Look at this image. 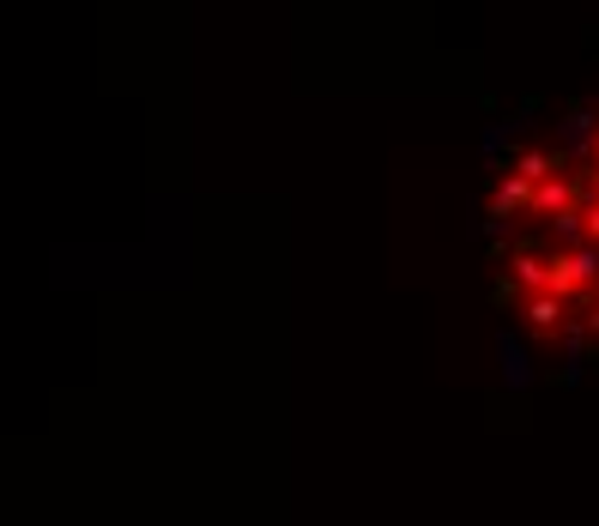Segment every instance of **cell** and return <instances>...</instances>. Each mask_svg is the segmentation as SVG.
I'll list each match as a JSON object with an SVG mask.
<instances>
[{"label":"cell","instance_id":"5b68a950","mask_svg":"<svg viewBox=\"0 0 599 526\" xmlns=\"http://www.w3.org/2000/svg\"><path fill=\"white\" fill-rule=\"evenodd\" d=\"M581 218H588V236L599 242V207H593V212H581Z\"/></svg>","mask_w":599,"mask_h":526},{"label":"cell","instance_id":"52a82bcc","mask_svg":"<svg viewBox=\"0 0 599 526\" xmlns=\"http://www.w3.org/2000/svg\"><path fill=\"white\" fill-rule=\"evenodd\" d=\"M588 320H593V333H599V309H593V315H588Z\"/></svg>","mask_w":599,"mask_h":526},{"label":"cell","instance_id":"277c9868","mask_svg":"<svg viewBox=\"0 0 599 526\" xmlns=\"http://www.w3.org/2000/svg\"><path fill=\"white\" fill-rule=\"evenodd\" d=\"M527 320L539 333H557V320H564V297H533L527 303Z\"/></svg>","mask_w":599,"mask_h":526},{"label":"cell","instance_id":"8992f818","mask_svg":"<svg viewBox=\"0 0 599 526\" xmlns=\"http://www.w3.org/2000/svg\"><path fill=\"white\" fill-rule=\"evenodd\" d=\"M588 194H593V200H599V176H588Z\"/></svg>","mask_w":599,"mask_h":526},{"label":"cell","instance_id":"3957f363","mask_svg":"<svg viewBox=\"0 0 599 526\" xmlns=\"http://www.w3.org/2000/svg\"><path fill=\"white\" fill-rule=\"evenodd\" d=\"M527 200H533V182H527V176H508V182L496 188V207H491V218H503V224H508V212H521Z\"/></svg>","mask_w":599,"mask_h":526},{"label":"cell","instance_id":"6da1fadb","mask_svg":"<svg viewBox=\"0 0 599 526\" xmlns=\"http://www.w3.org/2000/svg\"><path fill=\"white\" fill-rule=\"evenodd\" d=\"M496 364H503V388L508 393H527L533 388V357H527V345L515 339V333H496Z\"/></svg>","mask_w":599,"mask_h":526},{"label":"cell","instance_id":"ba28073f","mask_svg":"<svg viewBox=\"0 0 599 526\" xmlns=\"http://www.w3.org/2000/svg\"><path fill=\"white\" fill-rule=\"evenodd\" d=\"M593 364H599V351H593Z\"/></svg>","mask_w":599,"mask_h":526},{"label":"cell","instance_id":"7a4b0ae2","mask_svg":"<svg viewBox=\"0 0 599 526\" xmlns=\"http://www.w3.org/2000/svg\"><path fill=\"white\" fill-rule=\"evenodd\" d=\"M557 127H564V151H569V158H593L599 139H593V115L588 109H569Z\"/></svg>","mask_w":599,"mask_h":526}]
</instances>
